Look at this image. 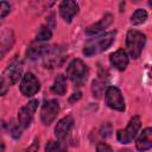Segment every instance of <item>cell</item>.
Masks as SVG:
<instances>
[{
  "label": "cell",
  "mask_w": 152,
  "mask_h": 152,
  "mask_svg": "<svg viewBox=\"0 0 152 152\" xmlns=\"http://www.w3.org/2000/svg\"><path fill=\"white\" fill-rule=\"evenodd\" d=\"M115 36H116V32L112 31V32H107L99 37L89 39L87 42V44L84 45L83 53L86 56H94L96 53H100V52L107 50L112 45V43L115 40Z\"/></svg>",
  "instance_id": "1"
},
{
  "label": "cell",
  "mask_w": 152,
  "mask_h": 152,
  "mask_svg": "<svg viewBox=\"0 0 152 152\" xmlns=\"http://www.w3.org/2000/svg\"><path fill=\"white\" fill-rule=\"evenodd\" d=\"M23 72V64L20 61H13L0 75V95H5L11 86L18 82Z\"/></svg>",
  "instance_id": "2"
},
{
  "label": "cell",
  "mask_w": 152,
  "mask_h": 152,
  "mask_svg": "<svg viewBox=\"0 0 152 152\" xmlns=\"http://www.w3.org/2000/svg\"><path fill=\"white\" fill-rule=\"evenodd\" d=\"M146 43V36L137 30H129L126 37V48L127 52L132 58H138L141 55V51Z\"/></svg>",
  "instance_id": "3"
},
{
  "label": "cell",
  "mask_w": 152,
  "mask_h": 152,
  "mask_svg": "<svg viewBox=\"0 0 152 152\" xmlns=\"http://www.w3.org/2000/svg\"><path fill=\"white\" fill-rule=\"evenodd\" d=\"M89 70L87 64L81 59H74L70 62V64L66 68V75L68 77L76 84L81 86L87 81Z\"/></svg>",
  "instance_id": "4"
},
{
  "label": "cell",
  "mask_w": 152,
  "mask_h": 152,
  "mask_svg": "<svg viewBox=\"0 0 152 152\" xmlns=\"http://www.w3.org/2000/svg\"><path fill=\"white\" fill-rule=\"evenodd\" d=\"M140 124H141L140 118L139 116H133L125 129L118 131V133H116L118 140L121 144H129L137 137V133L140 129Z\"/></svg>",
  "instance_id": "5"
},
{
  "label": "cell",
  "mask_w": 152,
  "mask_h": 152,
  "mask_svg": "<svg viewBox=\"0 0 152 152\" xmlns=\"http://www.w3.org/2000/svg\"><path fill=\"white\" fill-rule=\"evenodd\" d=\"M106 103L109 108L122 112L125 110V100L119 88L110 86L106 90Z\"/></svg>",
  "instance_id": "6"
},
{
  "label": "cell",
  "mask_w": 152,
  "mask_h": 152,
  "mask_svg": "<svg viewBox=\"0 0 152 152\" xmlns=\"http://www.w3.org/2000/svg\"><path fill=\"white\" fill-rule=\"evenodd\" d=\"M37 107H38V100H32L19 109V112H18V124L21 128H26V127L30 126Z\"/></svg>",
  "instance_id": "7"
},
{
  "label": "cell",
  "mask_w": 152,
  "mask_h": 152,
  "mask_svg": "<svg viewBox=\"0 0 152 152\" xmlns=\"http://www.w3.org/2000/svg\"><path fill=\"white\" fill-rule=\"evenodd\" d=\"M59 112V103L57 100H48L43 103L40 110V119L44 125H50Z\"/></svg>",
  "instance_id": "8"
},
{
  "label": "cell",
  "mask_w": 152,
  "mask_h": 152,
  "mask_svg": "<svg viewBox=\"0 0 152 152\" xmlns=\"http://www.w3.org/2000/svg\"><path fill=\"white\" fill-rule=\"evenodd\" d=\"M39 89H40V83L32 72H27L23 76V80L20 82V91L23 93V95L33 96Z\"/></svg>",
  "instance_id": "9"
},
{
  "label": "cell",
  "mask_w": 152,
  "mask_h": 152,
  "mask_svg": "<svg viewBox=\"0 0 152 152\" xmlns=\"http://www.w3.org/2000/svg\"><path fill=\"white\" fill-rule=\"evenodd\" d=\"M78 10H80V7H78V4L76 1L64 0L59 5V13L66 23L71 21V19L78 13Z\"/></svg>",
  "instance_id": "10"
},
{
  "label": "cell",
  "mask_w": 152,
  "mask_h": 152,
  "mask_svg": "<svg viewBox=\"0 0 152 152\" xmlns=\"http://www.w3.org/2000/svg\"><path fill=\"white\" fill-rule=\"evenodd\" d=\"M72 126H74V119L71 116H64L63 119H61L58 121L56 128H55L56 138L59 139V140L64 139L69 134V132L72 128Z\"/></svg>",
  "instance_id": "11"
},
{
  "label": "cell",
  "mask_w": 152,
  "mask_h": 152,
  "mask_svg": "<svg viewBox=\"0 0 152 152\" xmlns=\"http://www.w3.org/2000/svg\"><path fill=\"white\" fill-rule=\"evenodd\" d=\"M109 61H110L112 65L115 66L120 71L125 70L127 68V65H128V62H129L127 52L125 50H121V49L116 50L115 52H113L110 55V57H109Z\"/></svg>",
  "instance_id": "12"
},
{
  "label": "cell",
  "mask_w": 152,
  "mask_h": 152,
  "mask_svg": "<svg viewBox=\"0 0 152 152\" xmlns=\"http://www.w3.org/2000/svg\"><path fill=\"white\" fill-rule=\"evenodd\" d=\"M135 147L138 151H146L152 147V128L147 127L142 131L140 137L137 139Z\"/></svg>",
  "instance_id": "13"
},
{
  "label": "cell",
  "mask_w": 152,
  "mask_h": 152,
  "mask_svg": "<svg viewBox=\"0 0 152 152\" xmlns=\"http://www.w3.org/2000/svg\"><path fill=\"white\" fill-rule=\"evenodd\" d=\"M110 23H112V15H110V14H106L100 21H97L96 24L89 26V27L86 30V32H87V34H90V36L97 34V33L102 32Z\"/></svg>",
  "instance_id": "14"
},
{
  "label": "cell",
  "mask_w": 152,
  "mask_h": 152,
  "mask_svg": "<svg viewBox=\"0 0 152 152\" xmlns=\"http://www.w3.org/2000/svg\"><path fill=\"white\" fill-rule=\"evenodd\" d=\"M51 91L57 95H64L66 91V77L64 75H58L51 86Z\"/></svg>",
  "instance_id": "15"
},
{
  "label": "cell",
  "mask_w": 152,
  "mask_h": 152,
  "mask_svg": "<svg viewBox=\"0 0 152 152\" xmlns=\"http://www.w3.org/2000/svg\"><path fill=\"white\" fill-rule=\"evenodd\" d=\"M46 50H48V46H45V45H32L27 49L26 55L31 59H37L39 57H43L45 55Z\"/></svg>",
  "instance_id": "16"
},
{
  "label": "cell",
  "mask_w": 152,
  "mask_h": 152,
  "mask_svg": "<svg viewBox=\"0 0 152 152\" xmlns=\"http://www.w3.org/2000/svg\"><path fill=\"white\" fill-rule=\"evenodd\" d=\"M147 19V12L142 8H138L133 12V14L131 15V23L133 25H140L142 23H145Z\"/></svg>",
  "instance_id": "17"
},
{
  "label": "cell",
  "mask_w": 152,
  "mask_h": 152,
  "mask_svg": "<svg viewBox=\"0 0 152 152\" xmlns=\"http://www.w3.org/2000/svg\"><path fill=\"white\" fill-rule=\"evenodd\" d=\"M52 37V32L49 26H42L37 32V39L39 42H46Z\"/></svg>",
  "instance_id": "18"
},
{
  "label": "cell",
  "mask_w": 152,
  "mask_h": 152,
  "mask_svg": "<svg viewBox=\"0 0 152 152\" xmlns=\"http://www.w3.org/2000/svg\"><path fill=\"white\" fill-rule=\"evenodd\" d=\"M45 152H65V147L58 141H49L45 146Z\"/></svg>",
  "instance_id": "19"
},
{
  "label": "cell",
  "mask_w": 152,
  "mask_h": 152,
  "mask_svg": "<svg viewBox=\"0 0 152 152\" xmlns=\"http://www.w3.org/2000/svg\"><path fill=\"white\" fill-rule=\"evenodd\" d=\"M104 80L103 78H99V80H95L94 82H93V93H94V96L96 95L97 97L103 93V90H104Z\"/></svg>",
  "instance_id": "20"
},
{
  "label": "cell",
  "mask_w": 152,
  "mask_h": 152,
  "mask_svg": "<svg viewBox=\"0 0 152 152\" xmlns=\"http://www.w3.org/2000/svg\"><path fill=\"white\" fill-rule=\"evenodd\" d=\"M12 43H13V37H12V34H11V36L8 34L7 37H5V39H2V40L0 42V58H1V56L8 50V48L11 49Z\"/></svg>",
  "instance_id": "21"
},
{
  "label": "cell",
  "mask_w": 152,
  "mask_h": 152,
  "mask_svg": "<svg viewBox=\"0 0 152 152\" xmlns=\"http://www.w3.org/2000/svg\"><path fill=\"white\" fill-rule=\"evenodd\" d=\"M10 133H11V135H12L14 139L19 138V137H20V134H21V131H20V126H19V124H14V122H11Z\"/></svg>",
  "instance_id": "22"
},
{
  "label": "cell",
  "mask_w": 152,
  "mask_h": 152,
  "mask_svg": "<svg viewBox=\"0 0 152 152\" xmlns=\"http://www.w3.org/2000/svg\"><path fill=\"white\" fill-rule=\"evenodd\" d=\"M11 11V7H10V4L6 2V1H0V19L5 18Z\"/></svg>",
  "instance_id": "23"
},
{
  "label": "cell",
  "mask_w": 152,
  "mask_h": 152,
  "mask_svg": "<svg viewBox=\"0 0 152 152\" xmlns=\"http://www.w3.org/2000/svg\"><path fill=\"white\" fill-rule=\"evenodd\" d=\"M96 152H112V148H110V146H108L107 144L100 142V144H97Z\"/></svg>",
  "instance_id": "24"
},
{
  "label": "cell",
  "mask_w": 152,
  "mask_h": 152,
  "mask_svg": "<svg viewBox=\"0 0 152 152\" xmlns=\"http://www.w3.org/2000/svg\"><path fill=\"white\" fill-rule=\"evenodd\" d=\"M38 147H39V142H38V140L36 139V140L32 142V145H31L25 152H37V151H38Z\"/></svg>",
  "instance_id": "25"
},
{
  "label": "cell",
  "mask_w": 152,
  "mask_h": 152,
  "mask_svg": "<svg viewBox=\"0 0 152 152\" xmlns=\"http://www.w3.org/2000/svg\"><path fill=\"white\" fill-rule=\"evenodd\" d=\"M80 97H81V93L77 91V93H74V94H72V96L69 99V101H70V102H74V101H76V100H78Z\"/></svg>",
  "instance_id": "26"
},
{
  "label": "cell",
  "mask_w": 152,
  "mask_h": 152,
  "mask_svg": "<svg viewBox=\"0 0 152 152\" xmlns=\"http://www.w3.org/2000/svg\"><path fill=\"white\" fill-rule=\"evenodd\" d=\"M4 151H5V144L0 141V152H4Z\"/></svg>",
  "instance_id": "27"
},
{
  "label": "cell",
  "mask_w": 152,
  "mask_h": 152,
  "mask_svg": "<svg viewBox=\"0 0 152 152\" xmlns=\"http://www.w3.org/2000/svg\"><path fill=\"white\" fill-rule=\"evenodd\" d=\"M4 128H5V124H4V121H0V133L4 131Z\"/></svg>",
  "instance_id": "28"
},
{
  "label": "cell",
  "mask_w": 152,
  "mask_h": 152,
  "mask_svg": "<svg viewBox=\"0 0 152 152\" xmlns=\"http://www.w3.org/2000/svg\"><path fill=\"white\" fill-rule=\"evenodd\" d=\"M119 152H129V150H121V151H119Z\"/></svg>",
  "instance_id": "29"
}]
</instances>
